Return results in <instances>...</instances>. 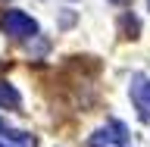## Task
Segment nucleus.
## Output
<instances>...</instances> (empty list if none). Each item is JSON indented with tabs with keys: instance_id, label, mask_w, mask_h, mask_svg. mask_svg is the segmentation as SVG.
Segmentation results:
<instances>
[{
	"instance_id": "f257e3e1",
	"label": "nucleus",
	"mask_w": 150,
	"mask_h": 147,
	"mask_svg": "<svg viewBox=\"0 0 150 147\" xmlns=\"http://www.w3.org/2000/svg\"><path fill=\"white\" fill-rule=\"evenodd\" d=\"M0 28H3L9 38H19V41L38 35V22L28 16V13H22V9H9L6 16L0 19Z\"/></svg>"
},
{
	"instance_id": "f03ea898",
	"label": "nucleus",
	"mask_w": 150,
	"mask_h": 147,
	"mask_svg": "<svg viewBox=\"0 0 150 147\" xmlns=\"http://www.w3.org/2000/svg\"><path fill=\"white\" fill-rule=\"evenodd\" d=\"M131 100L138 107V116L144 122H150V78H138L131 88Z\"/></svg>"
},
{
	"instance_id": "7ed1b4c3",
	"label": "nucleus",
	"mask_w": 150,
	"mask_h": 147,
	"mask_svg": "<svg viewBox=\"0 0 150 147\" xmlns=\"http://www.w3.org/2000/svg\"><path fill=\"white\" fill-rule=\"evenodd\" d=\"M0 107H3V110H22L19 91L13 88V85H6V82H0Z\"/></svg>"
},
{
	"instance_id": "20e7f679",
	"label": "nucleus",
	"mask_w": 150,
	"mask_h": 147,
	"mask_svg": "<svg viewBox=\"0 0 150 147\" xmlns=\"http://www.w3.org/2000/svg\"><path fill=\"white\" fill-rule=\"evenodd\" d=\"M0 135H3V138L9 141V144L13 147H35L38 141H35V135H28V131H16V129H3L0 131Z\"/></svg>"
},
{
	"instance_id": "39448f33",
	"label": "nucleus",
	"mask_w": 150,
	"mask_h": 147,
	"mask_svg": "<svg viewBox=\"0 0 150 147\" xmlns=\"http://www.w3.org/2000/svg\"><path fill=\"white\" fill-rule=\"evenodd\" d=\"M106 131H110V141H112V144H122V147L128 144V129H125L122 122H116V119H112L110 125H106Z\"/></svg>"
},
{
	"instance_id": "423d86ee",
	"label": "nucleus",
	"mask_w": 150,
	"mask_h": 147,
	"mask_svg": "<svg viewBox=\"0 0 150 147\" xmlns=\"http://www.w3.org/2000/svg\"><path fill=\"white\" fill-rule=\"evenodd\" d=\"M122 38H138V19L134 16H122Z\"/></svg>"
},
{
	"instance_id": "0eeeda50",
	"label": "nucleus",
	"mask_w": 150,
	"mask_h": 147,
	"mask_svg": "<svg viewBox=\"0 0 150 147\" xmlns=\"http://www.w3.org/2000/svg\"><path fill=\"white\" fill-rule=\"evenodd\" d=\"M112 141H110V131L106 129H100V131H94V138H91V147H110Z\"/></svg>"
},
{
	"instance_id": "6e6552de",
	"label": "nucleus",
	"mask_w": 150,
	"mask_h": 147,
	"mask_svg": "<svg viewBox=\"0 0 150 147\" xmlns=\"http://www.w3.org/2000/svg\"><path fill=\"white\" fill-rule=\"evenodd\" d=\"M3 129H6V122H3V119H0V131H3Z\"/></svg>"
},
{
	"instance_id": "1a4fd4ad",
	"label": "nucleus",
	"mask_w": 150,
	"mask_h": 147,
	"mask_svg": "<svg viewBox=\"0 0 150 147\" xmlns=\"http://www.w3.org/2000/svg\"><path fill=\"white\" fill-rule=\"evenodd\" d=\"M0 147H3V144H0Z\"/></svg>"
}]
</instances>
